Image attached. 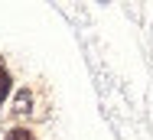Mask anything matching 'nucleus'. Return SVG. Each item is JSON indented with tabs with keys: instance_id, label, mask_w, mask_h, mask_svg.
Instances as JSON below:
<instances>
[{
	"instance_id": "nucleus-1",
	"label": "nucleus",
	"mask_w": 153,
	"mask_h": 140,
	"mask_svg": "<svg viewBox=\"0 0 153 140\" xmlns=\"http://www.w3.org/2000/svg\"><path fill=\"white\" fill-rule=\"evenodd\" d=\"M10 88H13V78H10V72H7V65L0 62V104L10 98Z\"/></svg>"
},
{
	"instance_id": "nucleus-2",
	"label": "nucleus",
	"mask_w": 153,
	"mask_h": 140,
	"mask_svg": "<svg viewBox=\"0 0 153 140\" xmlns=\"http://www.w3.org/2000/svg\"><path fill=\"white\" fill-rule=\"evenodd\" d=\"M30 104H33V95L23 88V91L16 95V108H13V111H16V114H30Z\"/></svg>"
},
{
	"instance_id": "nucleus-3",
	"label": "nucleus",
	"mask_w": 153,
	"mask_h": 140,
	"mask_svg": "<svg viewBox=\"0 0 153 140\" xmlns=\"http://www.w3.org/2000/svg\"><path fill=\"white\" fill-rule=\"evenodd\" d=\"M7 140H36V134L26 130V127H13V130L7 134Z\"/></svg>"
}]
</instances>
